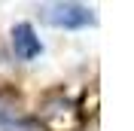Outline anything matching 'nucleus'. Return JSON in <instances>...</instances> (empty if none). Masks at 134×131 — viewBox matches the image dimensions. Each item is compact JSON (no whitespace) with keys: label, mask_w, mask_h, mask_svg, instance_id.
<instances>
[{"label":"nucleus","mask_w":134,"mask_h":131,"mask_svg":"<svg viewBox=\"0 0 134 131\" xmlns=\"http://www.w3.org/2000/svg\"><path fill=\"white\" fill-rule=\"evenodd\" d=\"M79 110L64 98H52L40 110V125L46 131H76L79 128Z\"/></svg>","instance_id":"obj_1"},{"label":"nucleus","mask_w":134,"mask_h":131,"mask_svg":"<svg viewBox=\"0 0 134 131\" xmlns=\"http://www.w3.org/2000/svg\"><path fill=\"white\" fill-rule=\"evenodd\" d=\"M46 21L55 28H64V31H76V28L94 25V12L82 3H55L46 9Z\"/></svg>","instance_id":"obj_2"},{"label":"nucleus","mask_w":134,"mask_h":131,"mask_svg":"<svg viewBox=\"0 0 134 131\" xmlns=\"http://www.w3.org/2000/svg\"><path fill=\"white\" fill-rule=\"evenodd\" d=\"M12 49H15V55L21 58V61H34V58L43 52L40 37H37V31H34L27 21H21V25L12 28Z\"/></svg>","instance_id":"obj_3"}]
</instances>
